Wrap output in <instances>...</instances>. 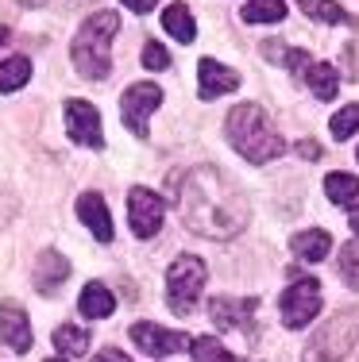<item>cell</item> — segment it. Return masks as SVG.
<instances>
[{
	"label": "cell",
	"instance_id": "obj_33",
	"mask_svg": "<svg viewBox=\"0 0 359 362\" xmlns=\"http://www.w3.org/2000/svg\"><path fill=\"white\" fill-rule=\"evenodd\" d=\"M352 231H355V235H359V209L352 212Z\"/></svg>",
	"mask_w": 359,
	"mask_h": 362
},
{
	"label": "cell",
	"instance_id": "obj_2",
	"mask_svg": "<svg viewBox=\"0 0 359 362\" xmlns=\"http://www.w3.org/2000/svg\"><path fill=\"white\" fill-rule=\"evenodd\" d=\"M224 132H228V143H232L247 162H255V166L275 162L278 154H286V139L275 132L270 116L259 105H236L224 119Z\"/></svg>",
	"mask_w": 359,
	"mask_h": 362
},
{
	"label": "cell",
	"instance_id": "obj_37",
	"mask_svg": "<svg viewBox=\"0 0 359 362\" xmlns=\"http://www.w3.org/2000/svg\"><path fill=\"white\" fill-rule=\"evenodd\" d=\"M355 154H359V151H355Z\"/></svg>",
	"mask_w": 359,
	"mask_h": 362
},
{
	"label": "cell",
	"instance_id": "obj_20",
	"mask_svg": "<svg viewBox=\"0 0 359 362\" xmlns=\"http://www.w3.org/2000/svg\"><path fill=\"white\" fill-rule=\"evenodd\" d=\"M31 81V62L23 54H12L0 62V93H16Z\"/></svg>",
	"mask_w": 359,
	"mask_h": 362
},
{
	"label": "cell",
	"instance_id": "obj_35",
	"mask_svg": "<svg viewBox=\"0 0 359 362\" xmlns=\"http://www.w3.org/2000/svg\"><path fill=\"white\" fill-rule=\"evenodd\" d=\"M4 42H8V28H0V47H4Z\"/></svg>",
	"mask_w": 359,
	"mask_h": 362
},
{
	"label": "cell",
	"instance_id": "obj_21",
	"mask_svg": "<svg viewBox=\"0 0 359 362\" xmlns=\"http://www.w3.org/2000/svg\"><path fill=\"white\" fill-rule=\"evenodd\" d=\"M55 347H58V355L78 358L89 351V332H85V327H74V324H62V327H55Z\"/></svg>",
	"mask_w": 359,
	"mask_h": 362
},
{
	"label": "cell",
	"instance_id": "obj_31",
	"mask_svg": "<svg viewBox=\"0 0 359 362\" xmlns=\"http://www.w3.org/2000/svg\"><path fill=\"white\" fill-rule=\"evenodd\" d=\"M297 154H305V158H321V146L313 139H305V143H297Z\"/></svg>",
	"mask_w": 359,
	"mask_h": 362
},
{
	"label": "cell",
	"instance_id": "obj_26",
	"mask_svg": "<svg viewBox=\"0 0 359 362\" xmlns=\"http://www.w3.org/2000/svg\"><path fill=\"white\" fill-rule=\"evenodd\" d=\"M332 139L336 143H348L352 135L359 132V105H344L340 112H332Z\"/></svg>",
	"mask_w": 359,
	"mask_h": 362
},
{
	"label": "cell",
	"instance_id": "obj_5",
	"mask_svg": "<svg viewBox=\"0 0 359 362\" xmlns=\"http://www.w3.org/2000/svg\"><path fill=\"white\" fill-rule=\"evenodd\" d=\"M205 262L198 255H178L166 270V297H170V313L174 316H190L198 308V297L205 293Z\"/></svg>",
	"mask_w": 359,
	"mask_h": 362
},
{
	"label": "cell",
	"instance_id": "obj_1",
	"mask_svg": "<svg viewBox=\"0 0 359 362\" xmlns=\"http://www.w3.org/2000/svg\"><path fill=\"white\" fill-rule=\"evenodd\" d=\"M170 193L178 201L182 223L201 239H232L251 220L244 193L212 166H198L182 177H170Z\"/></svg>",
	"mask_w": 359,
	"mask_h": 362
},
{
	"label": "cell",
	"instance_id": "obj_4",
	"mask_svg": "<svg viewBox=\"0 0 359 362\" xmlns=\"http://www.w3.org/2000/svg\"><path fill=\"white\" fill-rule=\"evenodd\" d=\"M355 335H359V313L348 308V313L329 316V320L309 335V343H305V351H302V362H340L352 351Z\"/></svg>",
	"mask_w": 359,
	"mask_h": 362
},
{
	"label": "cell",
	"instance_id": "obj_17",
	"mask_svg": "<svg viewBox=\"0 0 359 362\" xmlns=\"http://www.w3.org/2000/svg\"><path fill=\"white\" fill-rule=\"evenodd\" d=\"M290 247H294V255L305 258V262H321V258H329V251H332V235L321 228H309V231H297V235L290 239Z\"/></svg>",
	"mask_w": 359,
	"mask_h": 362
},
{
	"label": "cell",
	"instance_id": "obj_19",
	"mask_svg": "<svg viewBox=\"0 0 359 362\" xmlns=\"http://www.w3.org/2000/svg\"><path fill=\"white\" fill-rule=\"evenodd\" d=\"M162 28H166V35H174L178 42H193V35H198L193 16L186 4H170L166 12H162Z\"/></svg>",
	"mask_w": 359,
	"mask_h": 362
},
{
	"label": "cell",
	"instance_id": "obj_22",
	"mask_svg": "<svg viewBox=\"0 0 359 362\" xmlns=\"http://www.w3.org/2000/svg\"><path fill=\"white\" fill-rule=\"evenodd\" d=\"M324 193H329L332 204H355V197H359V177H355V174H344V170H336V174L324 177Z\"/></svg>",
	"mask_w": 359,
	"mask_h": 362
},
{
	"label": "cell",
	"instance_id": "obj_28",
	"mask_svg": "<svg viewBox=\"0 0 359 362\" xmlns=\"http://www.w3.org/2000/svg\"><path fill=\"white\" fill-rule=\"evenodd\" d=\"M143 66H147V70H170V50L162 47V42H155V39H147L143 42Z\"/></svg>",
	"mask_w": 359,
	"mask_h": 362
},
{
	"label": "cell",
	"instance_id": "obj_10",
	"mask_svg": "<svg viewBox=\"0 0 359 362\" xmlns=\"http://www.w3.org/2000/svg\"><path fill=\"white\" fill-rule=\"evenodd\" d=\"M66 132L74 143L101 151L105 146V132H101V112L89 100H66Z\"/></svg>",
	"mask_w": 359,
	"mask_h": 362
},
{
	"label": "cell",
	"instance_id": "obj_29",
	"mask_svg": "<svg viewBox=\"0 0 359 362\" xmlns=\"http://www.w3.org/2000/svg\"><path fill=\"white\" fill-rule=\"evenodd\" d=\"M259 50H263V58H267V62H286V42H278V39H267Z\"/></svg>",
	"mask_w": 359,
	"mask_h": 362
},
{
	"label": "cell",
	"instance_id": "obj_9",
	"mask_svg": "<svg viewBox=\"0 0 359 362\" xmlns=\"http://www.w3.org/2000/svg\"><path fill=\"white\" fill-rule=\"evenodd\" d=\"M127 335H132V343L143 351V355H151V358H166V355H174V351H182V347H190V343H193L186 332H170V327H159L151 320L132 324V327H127Z\"/></svg>",
	"mask_w": 359,
	"mask_h": 362
},
{
	"label": "cell",
	"instance_id": "obj_24",
	"mask_svg": "<svg viewBox=\"0 0 359 362\" xmlns=\"http://www.w3.org/2000/svg\"><path fill=\"white\" fill-rule=\"evenodd\" d=\"M297 8H302L309 20H317V23H355L336 0H297Z\"/></svg>",
	"mask_w": 359,
	"mask_h": 362
},
{
	"label": "cell",
	"instance_id": "obj_13",
	"mask_svg": "<svg viewBox=\"0 0 359 362\" xmlns=\"http://www.w3.org/2000/svg\"><path fill=\"white\" fill-rule=\"evenodd\" d=\"M78 220L93 231L97 243H113V216H108V204L101 193H81L78 197Z\"/></svg>",
	"mask_w": 359,
	"mask_h": 362
},
{
	"label": "cell",
	"instance_id": "obj_32",
	"mask_svg": "<svg viewBox=\"0 0 359 362\" xmlns=\"http://www.w3.org/2000/svg\"><path fill=\"white\" fill-rule=\"evenodd\" d=\"M124 4H127V8H132V12H143V16H147V12H151V8H155V4H159V0H124Z\"/></svg>",
	"mask_w": 359,
	"mask_h": 362
},
{
	"label": "cell",
	"instance_id": "obj_6",
	"mask_svg": "<svg viewBox=\"0 0 359 362\" xmlns=\"http://www.w3.org/2000/svg\"><path fill=\"white\" fill-rule=\"evenodd\" d=\"M159 105H162V89L155 81H135L124 89V97H120V116H124L127 132H132L135 139H147V132H151L147 119Z\"/></svg>",
	"mask_w": 359,
	"mask_h": 362
},
{
	"label": "cell",
	"instance_id": "obj_25",
	"mask_svg": "<svg viewBox=\"0 0 359 362\" xmlns=\"http://www.w3.org/2000/svg\"><path fill=\"white\" fill-rule=\"evenodd\" d=\"M190 351H193V362H239L217 335H201V339H193Z\"/></svg>",
	"mask_w": 359,
	"mask_h": 362
},
{
	"label": "cell",
	"instance_id": "obj_30",
	"mask_svg": "<svg viewBox=\"0 0 359 362\" xmlns=\"http://www.w3.org/2000/svg\"><path fill=\"white\" fill-rule=\"evenodd\" d=\"M93 362H132V358H127L124 351H116V347H105V351H101V355L93 358Z\"/></svg>",
	"mask_w": 359,
	"mask_h": 362
},
{
	"label": "cell",
	"instance_id": "obj_3",
	"mask_svg": "<svg viewBox=\"0 0 359 362\" xmlns=\"http://www.w3.org/2000/svg\"><path fill=\"white\" fill-rule=\"evenodd\" d=\"M116 31H120V16L116 12H97L78 28L70 58H74V70H78L85 81H105L108 77V70H113L108 47H113Z\"/></svg>",
	"mask_w": 359,
	"mask_h": 362
},
{
	"label": "cell",
	"instance_id": "obj_36",
	"mask_svg": "<svg viewBox=\"0 0 359 362\" xmlns=\"http://www.w3.org/2000/svg\"><path fill=\"white\" fill-rule=\"evenodd\" d=\"M50 362H66V358H50Z\"/></svg>",
	"mask_w": 359,
	"mask_h": 362
},
{
	"label": "cell",
	"instance_id": "obj_34",
	"mask_svg": "<svg viewBox=\"0 0 359 362\" xmlns=\"http://www.w3.org/2000/svg\"><path fill=\"white\" fill-rule=\"evenodd\" d=\"M20 4H28V8H39V4H47V0H20Z\"/></svg>",
	"mask_w": 359,
	"mask_h": 362
},
{
	"label": "cell",
	"instance_id": "obj_11",
	"mask_svg": "<svg viewBox=\"0 0 359 362\" xmlns=\"http://www.w3.org/2000/svg\"><path fill=\"white\" fill-rule=\"evenodd\" d=\"M251 313H255V297H212L209 300V316L217 327L224 332H239L251 327Z\"/></svg>",
	"mask_w": 359,
	"mask_h": 362
},
{
	"label": "cell",
	"instance_id": "obj_23",
	"mask_svg": "<svg viewBox=\"0 0 359 362\" xmlns=\"http://www.w3.org/2000/svg\"><path fill=\"white\" fill-rule=\"evenodd\" d=\"M239 20L244 23H282L286 20V4L282 0H247Z\"/></svg>",
	"mask_w": 359,
	"mask_h": 362
},
{
	"label": "cell",
	"instance_id": "obj_16",
	"mask_svg": "<svg viewBox=\"0 0 359 362\" xmlns=\"http://www.w3.org/2000/svg\"><path fill=\"white\" fill-rule=\"evenodd\" d=\"M66 278H70V262H66V255L42 251L39 255V266H35V289L39 293H55Z\"/></svg>",
	"mask_w": 359,
	"mask_h": 362
},
{
	"label": "cell",
	"instance_id": "obj_14",
	"mask_svg": "<svg viewBox=\"0 0 359 362\" xmlns=\"http://www.w3.org/2000/svg\"><path fill=\"white\" fill-rule=\"evenodd\" d=\"M0 343L12 347L16 355H28L31 351V324H28V313L20 305L0 308Z\"/></svg>",
	"mask_w": 359,
	"mask_h": 362
},
{
	"label": "cell",
	"instance_id": "obj_18",
	"mask_svg": "<svg viewBox=\"0 0 359 362\" xmlns=\"http://www.w3.org/2000/svg\"><path fill=\"white\" fill-rule=\"evenodd\" d=\"M302 81L313 89L317 100H336V93H340V74L332 70V62H309V70L302 74Z\"/></svg>",
	"mask_w": 359,
	"mask_h": 362
},
{
	"label": "cell",
	"instance_id": "obj_8",
	"mask_svg": "<svg viewBox=\"0 0 359 362\" xmlns=\"http://www.w3.org/2000/svg\"><path fill=\"white\" fill-rule=\"evenodd\" d=\"M162 220H166L162 197L151 193V189H143V185H135L132 193H127V223H132V231L139 239H151V235H159Z\"/></svg>",
	"mask_w": 359,
	"mask_h": 362
},
{
	"label": "cell",
	"instance_id": "obj_15",
	"mask_svg": "<svg viewBox=\"0 0 359 362\" xmlns=\"http://www.w3.org/2000/svg\"><path fill=\"white\" fill-rule=\"evenodd\" d=\"M78 308H81L85 320H105V316L116 313V297H113V289H108L105 281H89V286L81 289V297H78Z\"/></svg>",
	"mask_w": 359,
	"mask_h": 362
},
{
	"label": "cell",
	"instance_id": "obj_27",
	"mask_svg": "<svg viewBox=\"0 0 359 362\" xmlns=\"http://www.w3.org/2000/svg\"><path fill=\"white\" fill-rule=\"evenodd\" d=\"M340 278L348 289H359V243H348L340 251Z\"/></svg>",
	"mask_w": 359,
	"mask_h": 362
},
{
	"label": "cell",
	"instance_id": "obj_12",
	"mask_svg": "<svg viewBox=\"0 0 359 362\" xmlns=\"http://www.w3.org/2000/svg\"><path fill=\"white\" fill-rule=\"evenodd\" d=\"M198 77H201V85H198V97L201 100H217V97H224V93L239 89V74L228 70V66H220L217 58H201V62H198Z\"/></svg>",
	"mask_w": 359,
	"mask_h": 362
},
{
	"label": "cell",
	"instance_id": "obj_7",
	"mask_svg": "<svg viewBox=\"0 0 359 362\" xmlns=\"http://www.w3.org/2000/svg\"><path fill=\"white\" fill-rule=\"evenodd\" d=\"M278 313L286 327H305L317 320L321 313V286L313 278H297L290 281V289L278 297Z\"/></svg>",
	"mask_w": 359,
	"mask_h": 362
}]
</instances>
